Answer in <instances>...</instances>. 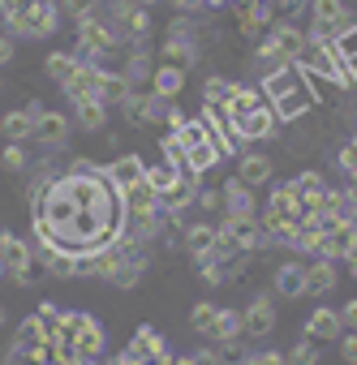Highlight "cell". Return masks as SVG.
I'll return each mask as SVG.
<instances>
[{"label": "cell", "mask_w": 357, "mask_h": 365, "mask_svg": "<svg viewBox=\"0 0 357 365\" xmlns=\"http://www.w3.org/2000/svg\"><path fill=\"white\" fill-rule=\"evenodd\" d=\"M52 180H56V176H48L44 168H31V172H26V190H22V194H26V207L39 202V198L52 190Z\"/></svg>", "instance_id": "cell-12"}, {"label": "cell", "mask_w": 357, "mask_h": 365, "mask_svg": "<svg viewBox=\"0 0 357 365\" xmlns=\"http://www.w3.org/2000/svg\"><path fill=\"white\" fill-rule=\"evenodd\" d=\"M44 344H48V331H44L39 314L22 318V322H18V331H14V348H22V352H35V348H44Z\"/></svg>", "instance_id": "cell-8"}, {"label": "cell", "mask_w": 357, "mask_h": 365, "mask_svg": "<svg viewBox=\"0 0 357 365\" xmlns=\"http://www.w3.org/2000/svg\"><path fill=\"white\" fill-rule=\"evenodd\" d=\"M99 65H78L65 82H61V91H65V99L74 103V99H99Z\"/></svg>", "instance_id": "cell-2"}, {"label": "cell", "mask_w": 357, "mask_h": 365, "mask_svg": "<svg viewBox=\"0 0 357 365\" xmlns=\"http://www.w3.org/2000/svg\"><path fill=\"white\" fill-rule=\"evenodd\" d=\"M26 112H31V116H35V120H39V116H44V112H48V108H44V99H26Z\"/></svg>", "instance_id": "cell-24"}, {"label": "cell", "mask_w": 357, "mask_h": 365, "mask_svg": "<svg viewBox=\"0 0 357 365\" xmlns=\"http://www.w3.org/2000/svg\"><path fill=\"white\" fill-rule=\"evenodd\" d=\"M134 91H129V82H125V73L121 69H104L99 73V99L104 103H125Z\"/></svg>", "instance_id": "cell-9"}, {"label": "cell", "mask_w": 357, "mask_h": 365, "mask_svg": "<svg viewBox=\"0 0 357 365\" xmlns=\"http://www.w3.org/2000/svg\"><path fill=\"white\" fill-rule=\"evenodd\" d=\"M9 279H14L18 288H35V267H26V271H14Z\"/></svg>", "instance_id": "cell-23"}, {"label": "cell", "mask_w": 357, "mask_h": 365, "mask_svg": "<svg viewBox=\"0 0 357 365\" xmlns=\"http://www.w3.org/2000/svg\"><path fill=\"white\" fill-rule=\"evenodd\" d=\"M5 318H9V314H5V305H0V327H5Z\"/></svg>", "instance_id": "cell-26"}, {"label": "cell", "mask_w": 357, "mask_h": 365, "mask_svg": "<svg viewBox=\"0 0 357 365\" xmlns=\"http://www.w3.org/2000/svg\"><path fill=\"white\" fill-rule=\"evenodd\" d=\"M172 5H181V9H190V5H198V0H172Z\"/></svg>", "instance_id": "cell-25"}, {"label": "cell", "mask_w": 357, "mask_h": 365, "mask_svg": "<svg viewBox=\"0 0 357 365\" xmlns=\"http://www.w3.org/2000/svg\"><path fill=\"white\" fill-rule=\"evenodd\" d=\"M22 9H26V0H0V18H5V22H9V18H18Z\"/></svg>", "instance_id": "cell-21"}, {"label": "cell", "mask_w": 357, "mask_h": 365, "mask_svg": "<svg viewBox=\"0 0 357 365\" xmlns=\"http://www.w3.org/2000/svg\"><path fill=\"white\" fill-rule=\"evenodd\" d=\"M39 322H44V331H48V344H56L61 339V322H65V309L61 305H52V301H39Z\"/></svg>", "instance_id": "cell-11"}, {"label": "cell", "mask_w": 357, "mask_h": 365, "mask_svg": "<svg viewBox=\"0 0 357 365\" xmlns=\"http://www.w3.org/2000/svg\"><path fill=\"white\" fill-rule=\"evenodd\" d=\"M207 245H211V232L207 228H194L190 232V250H207Z\"/></svg>", "instance_id": "cell-22"}, {"label": "cell", "mask_w": 357, "mask_h": 365, "mask_svg": "<svg viewBox=\"0 0 357 365\" xmlns=\"http://www.w3.org/2000/svg\"><path fill=\"white\" fill-rule=\"evenodd\" d=\"M104 176L112 180V190H116V194H125L129 185L146 180V168H142V159H138V155H121L116 163H108V168H104Z\"/></svg>", "instance_id": "cell-3"}, {"label": "cell", "mask_w": 357, "mask_h": 365, "mask_svg": "<svg viewBox=\"0 0 357 365\" xmlns=\"http://www.w3.org/2000/svg\"><path fill=\"white\" fill-rule=\"evenodd\" d=\"M0 133H5L9 142H35V116L26 108L5 112V116H0Z\"/></svg>", "instance_id": "cell-6"}, {"label": "cell", "mask_w": 357, "mask_h": 365, "mask_svg": "<svg viewBox=\"0 0 357 365\" xmlns=\"http://www.w3.org/2000/svg\"><path fill=\"white\" fill-rule=\"evenodd\" d=\"M61 0H26V9L18 14V18H9L5 26L18 35V39H48V35H56V26H61Z\"/></svg>", "instance_id": "cell-1"}, {"label": "cell", "mask_w": 357, "mask_h": 365, "mask_svg": "<svg viewBox=\"0 0 357 365\" xmlns=\"http://www.w3.org/2000/svg\"><path fill=\"white\" fill-rule=\"evenodd\" d=\"M69 176H104V168H99L95 159H86V155H74V163H69Z\"/></svg>", "instance_id": "cell-18"}, {"label": "cell", "mask_w": 357, "mask_h": 365, "mask_svg": "<svg viewBox=\"0 0 357 365\" xmlns=\"http://www.w3.org/2000/svg\"><path fill=\"white\" fill-rule=\"evenodd\" d=\"M112 365H121V361H112Z\"/></svg>", "instance_id": "cell-27"}, {"label": "cell", "mask_w": 357, "mask_h": 365, "mask_svg": "<svg viewBox=\"0 0 357 365\" xmlns=\"http://www.w3.org/2000/svg\"><path fill=\"white\" fill-rule=\"evenodd\" d=\"M14 56H18V43H14V35H0V69H5Z\"/></svg>", "instance_id": "cell-19"}, {"label": "cell", "mask_w": 357, "mask_h": 365, "mask_svg": "<svg viewBox=\"0 0 357 365\" xmlns=\"http://www.w3.org/2000/svg\"><path fill=\"white\" fill-rule=\"evenodd\" d=\"M74 344L82 348V356H99V352H104V327L86 314V322H82V331L74 335Z\"/></svg>", "instance_id": "cell-10"}, {"label": "cell", "mask_w": 357, "mask_h": 365, "mask_svg": "<svg viewBox=\"0 0 357 365\" xmlns=\"http://www.w3.org/2000/svg\"><path fill=\"white\" fill-rule=\"evenodd\" d=\"M181 69H155V95H176L181 91Z\"/></svg>", "instance_id": "cell-16"}, {"label": "cell", "mask_w": 357, "mask_h": 365, "mask_svg": "<svg viewBox=\"0 0 357 365\" xmlns=\"http://www.w3.org/2000/svg\"><path fill=\"white\" fill-rule=\"evenodd\" d=\"M0 168H5V172H26V168H31L26 142H9L5 150H0Z\"/></svg>", "instance_id": "cell-13"}, {"label": "cell", "mask_w": 357, "mask_h": 365, "mask_svg": "<svg viewBox=\"0 0 357 365\" xmlns=\"http://www.w3.org/2000/svg\"><path fill=\"white\" fill-rule=\"evenodd\" d=\"M44 69H48V78H52V82H65V78L78 69V61H74V52H52V56L44 61Z\"/></svg>", "instance_id": "cell-14"}, {"label": "cell", "mask_w": 357, "mask_h": 365, "mask_svg": "<svg viewBox=\"0 0 357 365\" xmlns=\"http://www.w3.org/2000/svg\"><path fill=\"white\" fill-rule=\"evenodd\" d=\"M146 185H151L155 194H168V190L176 185V172H172L168 163H159V168H146Z\"/></svg>", "instance_id": "cell-15"}, {"label": "cell", "mask_w": 357, "mask_h": 365, "mask_svg": "<svg viewBox=\"0 0 357 365\" xmlns=\"http://www.w3.org/2000/svg\"><path fill=\"white\" fill-rule=\"evenodd\" d=\"M104 120H108V103L104 99H74V125H82V129H104Z\"/></svg>", "instance_id": "cell-7"}, {"label": "cell", "mask_w": 357, "mask_h": 365, "mask_svg": "<svg viewBox=\"0 0 357 365\" xmlns=\"http://www.w3.org/2000/svg\"><path fill=\"white\" fill-rule=\"evenodd\" d=\"M211 322H216L211 305H194V327H198V331H211Z\"/></svg>", "instance_id": "cell-20"}, {"label": "cell", "mask_w": 357, "mask_h": 365, "mask_svg": "<svg viewBox=\"0 0 357 365\" xmlns=\"http://www.w3.org/2000/svg\"><path fill=\"white\" fill-rule=\"evenodd\" d=\"M61 9L74 18V22H82V18H91V14H99V0H61Z\"/></svg>", "instance_id": "cell-17"}, {"label": "cell", "mask_w": 357, "mask_h": 365, "mask_svg": "<svg viewBox=\"0 0 357 365\" xmlns=\"http://www.w3.org/2000/svg\"><path fill=\"white\" fill-rule=\"evenodd\" d=\"M0 258H5V271H9V275L35 267V258H31V241H26V237H14V232H0Z\"/></svg>", "instance_id": "cell-5"}, {"label": "cell", "mask_w": 357, "mask_h": 365, "mask_svg": "<svg viewBox=\"0 0 357 365\" xmlns=\"http://www.w3.org/2000/svg\"><path fill=\"white\" fill-rule=\"evenodd\" d=\"M69 125H74V120H69L65 112H52V108H48V112L35 120V142H39V146H48V150H52V146H65Z\"/></svg>", "instance_id": "cell-4"}]
</instances>
